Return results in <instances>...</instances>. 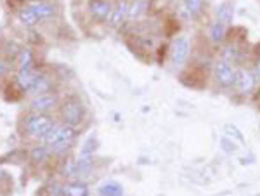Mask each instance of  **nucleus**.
<instances>
[{
	"instance_id": "1",
	"label": "nucleus",
	"mask_w": 260,
	"mask_h": 196,
	"mask_svg": "<svg viewBox=\"0 0 260 196\" xmlns=\"http://www.w3.org/2000/svg\"><path fill=\"white\" fill-rule=\"evenodd\" d=\"M75 143V128L70 125H54L42 137V144L47 146L50 153H64Z\"/></svg>"
},
{
	"instance_id": "2",
	"label": "nucleus",
	"mask_w": 260,
	"mask_h": 196,
	"mask_svg": "<svg viewBox=\"0 0 260 196\" xmlns=\"http://www.w3.org/2000/svg\"><path fill=\"white\" fill-rule=\"evenodd\" d=\"M52 127H54L52 118L44 113H31L24 120V130H26L28 136L35 137V139H42Z\"/></svg>"
},
{
	"instance_id": "3",
	"label": "nucleus",
	"mask_w": 260,
	"mask_h": 196,
	"mask_svg": "<svg viewBox=\"0 0 260 196\" xmlns=\"http://www.w3.org/2000/svg\"><path fill=\"white\" fill-rule=\"evenodd\" d=\"M236 72L238 70L229 61L222 59V57L213 64V77H215V80L220 87H233L234 82H236Z\"/></svg>"
},
{
	"instance_id": "4",
	"label": "nucleus",
	"mask_w": 260,
	"mask_h": 196,
	"mask_svg": "<svg viewBox=\"0 0 260 196\" xmlns=\"http://www.w3.org/2000/svg\"><path fill=\"white\" fill-rule=\"evenodd\" d=\"M61 116H62V122L64 125H70V127H75L82 122L83 118V106L80 101L77 99H71V101L64 103L61 110Z\"/></svg>"
},
{
	"instance_id": "5",
	"label": "nucleus",
	"mask_w": 260,
	"mask_h": 196,
	"mask_svg": "<svg viewBox=\"0 0 260 196\" xmlns=\"http://www.w3.org/2000/svg\"><path fill=\"white\" fill-rule=\"evenodd\" d=\"M189 56V40L187 37H177L170 45V61L174 66H182Z\"/></svg>"
},
{
	"instance_id": "6",
	"label": "nucleus",
	"mask_w": 260,
	"mask_h": 196,
	"mask_svg": "<svg viewBox=\"0 0 260 196\" xmlns=\"http://www.w3.org/2000/svg\"><path fill=\"white\" fill-rule=\"evenodd\" d=\"M40 72H37L33 66H28V68H21L18 77H16V83L19 85V89H23L24 92H30L31 87L35 85L37 78L40 77Z\"/></svg>"
},
{
	"instance_id": "7",
	"label": "nucleus",
	"mask_w": 260,
	"mask_h": 196,
	"mask_svg": "<svg viewBox=\"0 0 260 196\" xmlns=\"http://www.w3.org/2000/svg\"><path fill=\"white\" fill-rule=\"evenodd\" d=\"M89 11L92 14V18L98 21H108L113 12V6L110 0H90L89 4Z\"/></svg>"
},
{
	"instance_id": "8",
	"label": "nucleus",
	"mask_w": 260,
	"mask_h": 196,
	"mask_svg": "<svg viewBox=\"0 0 260 196\" xmlns=\"http://www.w3.org/2000/svg\"><path fill=\"white\" fill-rule=\"evenodd\" d=\"M234 87H236L240 94H250L255 89V75L248 72V70H238Z\"/></svg>"
},
{
	"instance_id": "9",
	"label": "nucleus",
	"mask_w": 260,
	"mask_h": 196,
	"mask_svg": "<svg viewBox=\"0 0 260 196\" xmlns=\"http://www.w3.org/2000/svg\"><path fill=\"white\" fill-rule=\"evenodd\" d=\"M57 103V97L52 94H42L37 95L35 99H31L30 108L33 113H45V111H50Z\"/></svg>"
},
{
	"instance_id": "10",
	"label": "nucleus",
	"mask_w": 260,
	"mask_h": 196,
	"mask_svg": "<svg viewBox=\"0 0 260 196\" xmlns=\"http://www.w3.org/2000/svg\"><path fill=\"white\" fill-rule=\"evenodd\" d=\"M31 9H33V14H35V18L39 19V23H40V21H45V19L54 18V16H56V12H57L56 6H52L50 2L33 4Z\"/></svg>"
},
{
	"instance_id": "11",
	"label": "nucleus",
	"mask_w": 260,
	"mask_h": 196,
	"mask_svg": "<svg viewBox=\"0 0 260 196\" xmlns=\"http://www.w3.org/2000/svg\"><path fill=\"white\" fill-rule=\"evenodd\" d=\"M125 19H128V4L125 2V0H120V2L113 7L110 23L113 26H121V24L125 23Z\"/></svg>"
},
{
	"instance_id": "12",
	"label": "nucleus",
	"mask_w": 260,
	"mask_h": 196,
	"mask_svg": "<svg viewBox=\"0 0 260 196\" xmlns=\"http://www.w3.org/2000/svg\"><path fill=\"white\" fill-rule=\"evenodd\" d=\"M234 9H236V7H234V2H231V0H225V2H222L220 6H219V9H217V21L228 26L229 23H233Z\"/></svg>"
},
{
	"instance_id": "13",
	"label": "nucleus",
	"mask_w": 260,
	"mask_h": 196,
	"mask_svg": "<svg viewBox=\"0 0 260 196\" xmlns=\"http://www.w3.org/2000/svg\"><path fill=\"white\" fill-rule=\"evenodd\" d=\"M62 196H89L85 182H68L62 186Z\"/></svg>"
},
{
	"instance_id": "14",
	"label": "nucleus",
	"mask_w": 260,
	"mask_h": 196,
	"mask_svg": "<svg viewBox=\"0 0 260 196\" xmlns=\"http://www.w3.org/2000/svg\"><path fill=\"white\" fill-rule=\"evenodd\" d=\"M203 7V0H182V14L186 18H194Z\"/></svg>"
},
{
	"instance_id": "15",
	"label": "nucleus",
	"mask_w": 260,
	"mask_h": 196,
	"mask_svg": "<svg viewBox=\"0 0 260 196\" xmlns=\"http://www.w3.org/2000/svg\"><path fill=\"white\" fill-rule=\"evenodd\" d=\"M99 194L101 196H123V187L115 181L104 182V184L99 187Z\"/></svg>"
},
{
	"instance_id": "16",
	"label": "nucleus",
	"mask_w": 260,
	"mask_h": 196,
	"mask_svg": "<svg viewBox=\"0 0 260 196\" xmlns=\"http://www.w3.org/2000/svg\"><path fill=\"white\" fill-rule=\"evenodd\" d=\"M210 39H212V42H215V44H220V42L225 39V24L219 23V21L212 23V26H210Z\"/></svg>"
},
{
	"instance_id": "17",
	"label": "nucleus",
	"mask_w": 260,
	"mask_h": 196,
	"mask_svg": "<svg viewBox=\"0 0 260 196\" xmlns=\"http://www.w3.org/2000/svg\"><path fill=\"white\" fill-rule=\"evenodd\" d=\"M144 11H146L144 0H134L132 4H128V19H137L139 16H142Z\"/></svg>"
},
{
	"instance_id": "18",
	"label": "nucleus",
	"mask_w": 260,
	"mask_h": 196,
	"mask_svg": "<svg viewBox=\"0 0 260 196\" xmlns=\"http://www.w3.org/2000/svg\"><path fill=\"white\" fill-rule=\"evenodd\" d=\"M49 89H50V82L44 77V75H40V77L37 78L35 85L31 87L30 92H31V94H35V95H42V94H47V90H49Z\"/></svg>"
},
{
	"instance_id": "19",
	"label": "nucleus",
	"mask_w": 260,
	"mask_h": 196,
	"mask_svg": "<svg viewBox=\"0 0 260 196\" xmlns=\"http://www.w3.org/2000/svg\"><path fill=\"white\" fill-rule=\"evenodd\" d=\"M19 19L23 21L26 26H33V24L39 23V19H37L35 14H33L31 6H26V7H23V9L19 11Z\"/></svg>"
},
{
	"instance_id": "20",
	"label": "nucleus",
	"mask_w": 260,
	"mask_h": 196,
	"mask_svg": "<svg viewBox=\"0 0 260 196\" xmlns=\"http://www.w3.org/2000/svg\"><path fill=\"white\" fill-rule=\"evenodd\" d=\"M49 153H50V149L47 148V146H37V148H33L31 149V160L33 161H37V164H42V161H45L47 160V156H49Z\"/></svg>"
},
{
	"instance_id": "21",
	"label": "nucleus",
	"mask_w": 260,
	"mask_h": 196,
	"mask_svg": "<svg viewBox=\"0 0 260 196\" xmlns=\"http://www.w3.org/2000/svg\"><path fill=\"white\" fill-rule=\"evenodd\" d=\"M31 66V52L30 51H23L19 54V70L21 68H28Z\"/></svg>"
},
{
	"instance_id": "22",
	"label": "nucleus",
	"mask_w": 260,
	"mask_h": 196,
	"mask_svg": "<svg viewBox=\"0 0 260 196\" xmlns=\"http://www.w3.org/2000/svg\"><path fill=\"white\" fill-rule=\"evenodd\" d=\"M225 134L231 136V137H236L238 143L243 144V136H241V132L238 130L236 127H233V125H225Z\"/></svg>"
},
{
	"instance_id": "23",
	"label": "nucleus",
	"mask_w": 260,
	"mask_h": 196,
	"mask_svg": "<svg viewBox=\"0 0 260 196\" xmlns=\"http://www.w3.org/2000/svg\"><path fill=\"white\" fill-rule=\"evenodd\" d=\"M6 72H7V64L0 59V77H2V75H6Z\"/></svg>"
},
{
	"instance_id": "24",
	"label": "nucleus",
	"mask_w": 260,
	"mask_h": 196,
	"mask_svg": "<svg viewBox=\"0 0 260 196\" xmlns=\"http://www.w3.org/2000/svg\"><path fill=\"white\" fill-rule=\"evenodd\" d=\"M255 72H257V78L260 80V51H258V59H257V66H255Z\"/></svg>"
}]
</instances>
